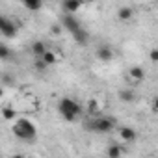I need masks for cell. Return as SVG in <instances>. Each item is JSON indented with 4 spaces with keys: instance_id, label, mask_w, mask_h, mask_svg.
Masks as SVG:
<instances>
[{
    "instance_id": "cell-6",
    "label": "cell",
    "mask_w": 158,
    "mask_h": 158,
    "mask_svg": "<svg viewBox=\"0 0 158 158\" xmlns=\"http://www.w3.org/2000/svg\"><path fill=\"white\" fill-rule=\"evenodd\" d=\"M82 2L84 0H61V10L65 13H76L82 8Z\"/></svg>"
},
{
    "instance_id": "cell-21",
    "label": "cell",
    "mask_w": 158,
    "mask_h": 158,
    "mask_svg": "<svg viewBox=\"0 0 158 158\" xmlns=\"http://www.w3.org/2000/svg\"><path fill=\"white\" fill-rule=\"evenodd\" d=\"M61 28H63L61 24H56V26H52V32H54V34H60V32H61Z\"/></svg>"
},
{
    "instance_id": "cell-4",
    "label": "cell",
    "mask_w": 158,
    "mask_h": 158,
    "mask_svg": "<svg viewBox=\"0 0 158 158\" xmlns=\"http://www.w3.org/2000/svg\"><path fill=\"white\" fill-rule=\"evenodd\" d=\"M0 32H2L4 37H15L17 35V26L8 17H0Z\"/></svg>"
},
{
    "instance_id": "cell-18",
    "label": "cell",
    "mask_w": 158,
    "mask_h": 158,
    "mask_svg": "<svg viewBox=\"0 0 158 158\" xmlns=\"http://www.w3.org/2000/svg\"><path fill=\"white\" fill-rule=\"evenodd\" d=\"M2 115H4V119H8V121H10V119H13V117H15V110L6 106V108H2Z\"/></svg>"
},
{
    "instance_id": "cell-12",
    "label": "cell",
    "mask_w": 158,
    "mask_h": 158,
    "mask_svg": "<svg viewBox=\"0 0 158 158\" xmlns=\"http://www.w3.org/2000/svg\"><path fill=\"white\" fill-rule=\"evenodd\" d=\"M117 97H119V101H123V102H127V104L136 101V93H134L132 89H119Z\"/></svg>"
},
{
    "instance_id": "cell-20",
    "label": "cell",
    "mask_w": 158,
    "mask_h": 158,
    "mask_svg": "<svg viewBox=\"0 0 158 158\" xmlns=\"http://www.w3.org/2000/svg\"><path fill=\"white\" fill-rule=\"evenodd\" d=\"M149 58H151V61H158V48H152L151 52H149Z\"/></svg>"
},
{
    "instance_id": "cell-22",
    "label": "cell",
    "mask_w": 158,
    "mask_h": 158,
    "mask_svg": "<svg viewBox=\"0 0 158 158\" xmlns=\"http://www.w3.org/2000/svg\"><path fill=\"white\" fill-rule=\"evenodd\" d=\"M152 110H154V112H158V97H154V99H152Z\"/></svg>"
},
{
    "instance_id": "cell-17",
    "label": "cell",
    "mask_w": 158,
    "mask_h": 158,
    "mask_svg": "<svg viewBox=\"0 0 158 158\" xmlns=\"http://www.w3.org/2000/svg\"><path fill=\"white\" fill-rule=\"evenodd\" d=\"M0 58H2V60H10L11 58V50H10V47L8 45H0Z\"/></svg>"
},
{
    "instance_id": "cell-13",
    "label": "cell",
    "mask_w": 158,
    "mask_h": 158,
    "mask_svg": "<svg viewBox=\"0 0 158 158\" xmlns=\"http://www.w3.org/2000/svg\"><path fill=\"white\" fill-rule=\"evenodd\" d=\"M47 50H48V48L45 47L43 41H34V43H32V54H34L35 58H41Z\"/></svg>"
},
{
    "instance_id": "cell-3",
    "label": "cell",
    "mask_w": 158,
    "mask_h": 158,
    "mask_svg": "<svg viewBox=\"0 0 158 158\" xmlns=\"http://www.w3.org/2000/svg\"><path fill=\"white\" fill-rule=\"evenodd\" d=\"M114 127H115V123H114L112 117H95V119L86 123V130L99 132V134H108V132L114 130Z\"/></svg>"
},
{
    "instance_id": "cell-15",
    "label": "cell",
    "mask_w": 158,
    "mask_h": 158,
    "mask_svg": "<svg viewBox=\"0 0 158 158\" xmlns=\"http://www.w3.org/2000/svg\"><path fill=\"white\" fill-rule=\"evenodd\" d=\"M106 154H108L110 158H119V156L123 154V149H121L117 143H112V145L106 149Z\"/></svg>"
},
{
    "instance_id": "cell-14",
    "label": "cell",
    "mask_w": 158,
    "mask_h": 158,
    "mask_svg": "<svg viewBox=\"0 0 158 158\" xmlns=\"http://www.w3.org/2000/svg\"><path fill=\"white\" fill-rule=\"evenodd\" d=\"M23 4H24V8L30 10V11H39L41 6H43V0H23Z\"/></svg>"
},
{
    "instance_id": "cell-11",
    "label": "cell",
    "mask_w": 158,
    "mask_h": 158,
    "mask_svg": "<svg viewBox=\"0 0 158 158\" xmlns=\"http://www.w3.org/2000/svg\"><path fill=\"white\" fill-rule=\"evenodd\" d=\"M132 17H134V10L130 6H123V8L117 10V19L119 21H130Z\"/></svg>"
},
{
    "instance_id": "cell-19",
    "label": "cell",
    "mask_w": 158,
    "mask_h": 158,
    "mask_svg": "<svg viewBox=\"0 0 158 158\" xmlns=\"http://www.w3.org/2000/svg\"><path fill=\"white\" fill-rule=\"evenodd\" d=\"M2 82H4V86H13V84H15V80H13L10 74H4V76H2Z\"/></svg>"
},
{
    "instance_id": "cell-8",
    "label": "cell",
    "mask_w": 158,
    "mask_h": 158,
    "mask_svg": "<svg viewBox=\"0 0 158 158\" xmlns=\"http://www.w3.org/2000/svg\"><path fill=\"white\" fill-rule=\"evenodd\" d=\"M95 54H97V58H99L101 61H110V60L114 58V50H112L110 47H99Z\"/></svg>"
},
{
    "instance_id": "cell-7",
    "label": "cell",
    "mask_w": 158,
    "mask_h": 158,
    "mask_svg": "<svg viewBox=\"0 0 158 158\" xmlns=\"http://www.w3.org/2000/svg\"><path fill=\"white\" fill-rule=\"evenodd\" d=\"M119 136H121L123 141H128V143H132V141L138 139V132L132 127H121L119 128Z\"/></svg>"
},
{
    "instance_id": "cell-1",
    "label": "cell",
    "mask_w": 158,
    "mask_h": 158,
    "mask_svg": "<svg viewBox=\"0 0 158 158\" xmlns=\"http://www.w3.org/2000/svg\"><path fill=\"white\" fill-rule=\"evenodd\" d=\"M58 112H60V115H61L65 121L73 123L78 115L82 114V106H80V102H78V101H74V99H71V97H63V99H60V102H58Z\"/></svg>"
},
{
    "instance_id": "cell-16",
    "label": "cell",
    "mask_w": 158,
    "mask_h": 158,
    "mask_svg": "<svg viewBox=\"0 0 158 158\" xmlns=\"http://www.w3.org/2000/svg\"><path fill=\"white\" fill-rule=\"evenodd\" d=\"M41 58H43V60H45V61H47L48 65H54V63L58 61V56H56V54H54L52 50H47V52H45V54H43Z\"/></svg>"
},
{
    "instance_id": "cell-10",
    "label": "cell",
    "mask_w": 158,
    "mask_h": 158,
    "mask_svg": "<svg viewBox=\"0 0 158 158\" xmlns=\"http://www.w3.org/2000/svg\"><path fill=\"white\" fill-rule=\"evenodd\" d=\"M71 35H73V39H74L78 45H86V43H88V32H86L84 28H78V30L71 32Z\"/></svg>"
},
{
    "instance_id": "cell-9",
    "label": "cell",
    "mask_w": 158,
    "mask_h": 158,
    "mask_svg": "<svg viewBox=\"0 0 158 158\" xmlns=\"http://www.w3.org/2000/svg\"><path fill=\"white\" fill-rule=\"evenodd\" d=\"M128 74H130V78H132L134 82H139V80H143V78H145V71L139 65H132L130 71H128Z\"/></svg>"
},
{
    "instance_id": "cell-2",
    "label": "cell",
    "mask_w": 158,
    "mask_h": 158,
    "mask_svg": "<svg viewBox=\"0 0 158 158\" xmlns=\"http://www.w3.org/2000/svg\"><path fill=\"white\" fill-rule=\"evenodd\" d=\"M13 134L19 138V139H24V141H34L35 136H37V130H35V125L30 121V119H17V123L13 125Z\"/></svg>"
},
{
    "instance_id": "cell-5",
    "label": "cell",
    "mask_w": 158,
    "mask_h": 158,
    "mask_svg": "<svg viewBox=\"0 0 158 158\" xmlns=\"http://www.w3.org/2000/svg\"><path fill=\"white\" fill-rule=\"evenodd\" d=\"M61 26H63L65 30H69V32H74V30H78V28H82V26H80V21L74 17V13H65L63 19H61Z\"/></svg>"
}]
</instances>
